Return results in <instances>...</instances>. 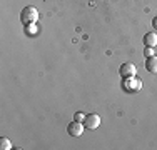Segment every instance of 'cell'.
Here are the masks:
<instances>
[{"label": "cell", "mask_w": 157, "mask_h": 150, "mask_svg": "<svg viewBox=\"0 0 157 150\" xmlns=\"http://www.w3.org/2000/svg\"><path fill=\"white\" fill-rule=\"evenodd\" d=\"M20 20H22V24H25V25L35 24V22L39 20V10H37L35 7H25L20 13Z\"/></svg>", "instance_id": "obj_1"}, {"label": "cell", "mask_w": 157, "mask_h": 150, "mask_svg": "<svg viewBox=\"0 0 157 150\" xmlns=\"http://www.w3.org/2000/svg\"><path fill=\"white\" fill-rule=\"evenodd\" d=\"M122 87H124L125 92L129 93H136V92H140L142 88V80L137 75H134V77H127L124 78V84H122Z\"/></svg>", "instance_id": "obj_2"}, {"label": "cell", "mask_w": 157, "mask_h": 150, "mask_svg": "<svg viewBox=\"0 0 157 150\" xmlns=\"http://www.w3.org/2000/svg\"><path fill=\"white\" fill-rule=\"evenodd\" d=\"M119 73H121L122 78H127V77H134V75H137V67L134 65V63L130 62H125L121 65V69H119Z\"/></svg>", "instance_id": "obj_3"}, {"label": "cell", "mask_w": 157, "mask_h": 150, "mask_svg": "<svg viewBox=\"0 0 157 150\" xmlns=\"http://www.w3.org/2000/svg\"><path fill=\"white\" fill-rule=\"evenodd\" d=\"M84 122H77V120H74V122H70L69 125H67V132H69L72 137H80L82 133H84Z\"/></svg>", "instance_id": "obj_4"}, {"label": "cell", "mask_w": 157, "mask_h": 150, "mask_svg": "<svg viewBox=\"0 0 157 150\" xmlns=\"http://www.w3.org/2000/svg\"><path fill=\"white\" fill-rule=\"evenodd\" d=\"M84 125H85V129H89V130L99 129V125H100V117H99L97 114H89L87 117H85V120H84Z\"/></svg>", "instance_id": "obj_5"}, {"label": "cell", "mask_w": 157, "mask_h": 150, "mask_svg": "<svg viewBox=\"0 0 157 150\" xmlns=\"http://www.w3.org/2000/svg\"><path fill=\"white\" fill-rule=\"evenodd\" d=\"M144 45L145 47H155L157 45V33L155 32H149L144 35Z\"/></svg>", "instance_id": "obj_6"}, {"label": "cell", "mask_w": 157, "mask_h": 150, "mask_svg": "<svg viewBox=\"0 0 157 150\" xmlns=\"http://www.w3.org/2000/svg\"><path fill=\"white\" fill-rule=\"evenodd\" d=\"M145 69H147V72H151V73H157V55L149 57L147 60H145Z\"/></svg>", "instance_id": "obj_7"}, {"label": "cell", "mask_w": 157, "mask_h": 150, "mask_svg": "<svg viewBox=\"0 0 157 150\" xmlns=\"http://www.w3.org/2000/svg\"><path fill=\"white\" fill-rule=\"evenodd\" d=\"M10 148H12V142L5 137L0 138V150H10Z\"/></svg>", "instance_id": "obj_8"}, {"label": "cell", "mask_w": 157, "mask_h": 150, "mask_svg": "<svg viewBox=\"0 0 157 150\" xmlns=\"http://www.w3.org/2000/svg\"><path fill=\"white\" fill-rule=\"evenodd\" d=\"M144 55H145V57H154V55H155V50H154V47H145L144 48Z\"/></svg>", "instance_id": "obj_9"}, {"label": "cell", "mask_w": 157, "mask_h": 150, "mask_svg": "<svg viewBox=\"0 0 157 150\" xmlns=\"http://www.w3.org/2000/svg\"><path fill=\"white\" fill-rule=\"evenodd\" d=\"M85 117H87L85 114H82V112H77V114L74 115V120H77V122H84Z\"/></svg>", "instance_id": "obj_10"}, {"label": "cell", "mask_w": 157, "mask_h": 150, "mask_svg": "<svg viewBox=\"0 0 157 150\" xmlns=\"http://www.w3.org/2000/svg\"><path fill=\"white\" fill-rule=\"evenodd\" d=\"M152 27H154V28L157 30V17L154 18V20H152Z\"/></svg>", "instance_id": "obj_11"}]
</instances>
